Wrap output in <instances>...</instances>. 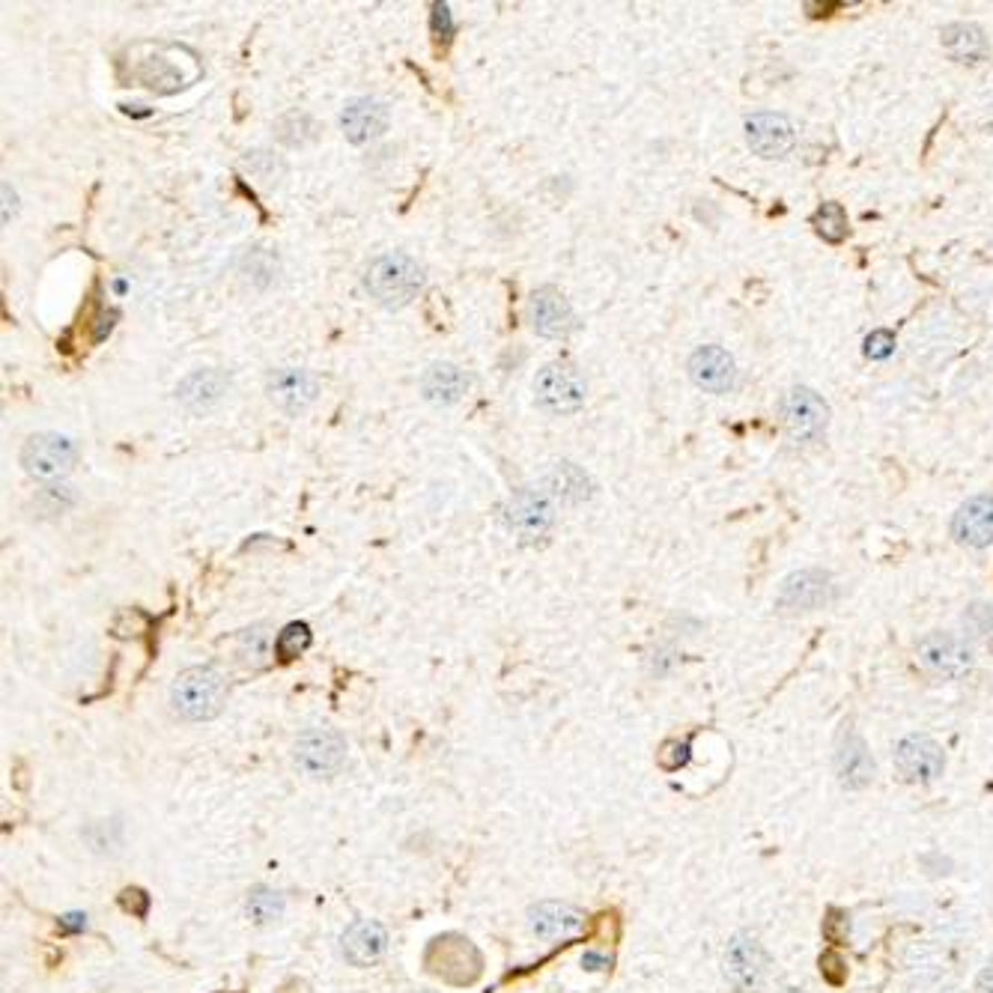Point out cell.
I'll return each mask as SVG.
<instances>
[{
  "label": "cell",
  "mask_w": 993,
  "mask_h": 993,
  "mask_svg": "<svg viewBox=\"0 0 993 993\" xmlns=\"http://www.w3.org/2000/svg\"><path fill=\"white\" fill-rule=\"evenodd\" d=\"M123 67L129 69V78L134 84L144 87L150 93H176L192 87L201 75L197 54L182 45H164V42H144L134 45L125 54Z\"/></svg>",
  "instance_id": "6da1fadb"
},
{
  "label": "cell",
  "mask_w": 993,
  "mask_h": 993,
  "mask_svg": "<svg viewBox=\"0 0 993 993\" xmlns=\"http://www.w3.org/2000/svg\"><path fill=\"white\" fill-rule=\"evenodd\" d=\"M364 287L373 302L394 311V307L409 305L412 298L418 296V290L424 287V268L409 254H397V251L383 254L364 272Z\"/></svg>",
  "instance_id": "7a4b0ae2"
},
{
  "label": "cell",
  "mask_w": 993,
  "mask_h": 993,
  "mask_svg": "<svg viewBox=\"0 0 993 993\" xmlns=\"http://www.w3.org/2000/svg\"><path fill=\"white\" fill-rule=\"evenodd\" d=\"M227 701V680L212 666H194L173 680L171 705L189 722H206L221 713Z\"/></svg>",
  "instance_id": "3957f363"
},
{
  "label": "cell",
  "mask_w": 993,
  "mask_h": 993,
  "mask_svg": "<svg viewBox=\"0 0 993 993\" xmlns=\"http://www.w3.org/2000/svg\"><path fill=\"white\" fill-rule=\"evenodd\" d=\"M424 966L442 982L454 984V987H468L484 975V955L468 936L442 934L433 936L430 945H427Z\"/></svg>",
  "instance_id": "277c9868"
},
{
  "label": "cell",
  "mask_w": 993,
  "mask_h": 993,
  "mask_svg": "<svg viewBox=\"0 0 993 993\" xmlns=\"http://www.w3.org/2000/svg\"><path fill=\"white\" fill-rule=\"evenodd\" d=\"M782 424L793 445H814L830 430V403L809 385H793L782 394Z\"/></svg>",
  "instance_id": "5b68a950"
},
{
  "label": "cell",
  "mask_w": 993,
  "mask_h": 993,
  "mask_svg": "<svg viewBox=\"0 0 993 993\" xmlns=\"http://www.w3.org/2000/svg\"><path fill=\"white\" fill-rule=\"evenodd\" d=\"M537 403L553 415H570L582 409L588 397V379L574 362H553L537 373L535 379Z\"/></svg>",
  "instance_id": "8992f818"
},
{
  "label": "cell",
  "mask_w": 993,
  "mask_h": 993,
  "mask_svg": "<svg viewBox=\"0 0 993 993\" xmlns=\"http://www.w3.org/2000/svg\"><path fill=\"white\" fill-rule=\"evenodd\" d=\"M919 666L936 680H957L970 675L975 666L973 648L966 645V639L961 636H952V632H928L925 639L916 645Z\"/></svg>",
  "instance_id": "52a82bcc"
},
{
  "label": "cell",
  "mask_w": 993,
  "mask_h": 993,
  "mask_svg": "<svg viewBox=\"0 0 993 993\" xmlns=\"http://www.w3.org/2000/svg\"><path fill=\"white\" fill-rule=\"evenodd\" d=\"M553 498L544 489H516L505 505L498 507L501 526L519 540H540L553 528Z\"/></svg>",
  "instance_id": "ba28073f"
},
{
  "label": "cell",
  "mask_w": 993,
  "mask_h": 993,
  "mask_svg": "<svg viewBox=\"0 0 993 993\" xmlns=\"http://www.w3.org/2000/svg\"><path fill=\"white\" fill-rule=\"evenodd\" d=\"M835 597V582L832 576L821 567H805V570H793L782 582L776 594V609L782 615H802V611H814L830 606Z\"/></svg>",
  "instance_id": "9c48e42d"
},
{
  "label": "cell",
  "mask_w": 993,
  "mask_h": 993,
  "mask_svg": "<svg viewBox=\"0 0 993 993\" xmlns=\"http://www.w3.org/2000/svg\"><path fill=\"white\" fill-rule=\"evenodd\" d=\"M75 442L60 436V433H37L21 448V466H24L30 478L39 480H54L60 475H67L69 468L75 466Z\"/></svg>",
  "instance_id": "30bf717a"
},
{
  "label": "cell",
  "mask_w": 993,
  "mask_h": 993,
  "mask_svg": "<svg viewBox=\"0 0 993 993\" xmlns=\"http://www.w3.org/2000/svg\"><path fill=\"white\" fill-rule=\"evenodd\" d=\"M767 952L754 936L737 934L731 936L726 952V975L728 984L737 993H758L767 982Z\"/></svg>",
  "instance_id": "8fae6325"
},
{
  "label": "cell",
  "mask_w": 993,
  "mask_h": 993,
  "mask_svg": "<svg viewBox=\"0 0 993 993\" xmlns=\"http://www.w3.org/2000/svg\"><path fill=\"white\" fill-rule=\"evenodd\" d=\"M895 767L904 782L928 784L940 779L945 770L943 749L931 740V737L910 734L904 737L895 749Z\"/></svg>",
  "instance_id": "7c38bea8"
},
{
  "label": "cell",
  "mask_w": 993,
  "mask_h": 993,
  "mask_svg": "<svg viewBox=\"0 0 993 993\" xmlns=\"http://www.w3.org/2000/svg\"><path fill=\"white\" fill-rule=\"evenodd\" d=\"M346 758V740L332 728H311L298 737L296 761L311 776H332Z\"/></svg>",
  "instance_id": "4fadbf2b"
},
{
  "label": "cell",
  "mask_w": 993,
  "mask_h": 993,
  "mask_svg": "<svg viewBox=\"0 0 993 993\" xmlns=\"http://www.w3.org/2000/svg\"><path fill=\"white\" fill-rule=\"evenodd\" d=\"M797 129L784 114L776 111H758L746 120V144L761 159H782L793 150Z\"/></svg>",
  "instance_id": "5bb4252c"
},
{
  "label": "cell",
  "mask_w": 993,
  "mask_h": 993,
  "mask_svg": "<svg viewBox=\"0 0 993 993\" xmlns=\"http://www.w3.org/2000/svg\"><path fill=\"white\" fill-rule=\"evenodd\" d=\"M531 325H535L537 335L564 341L579 328V320H576L574 307L564 298L561 290L546 284V287L531 293Z\"/></svg>",
  "instance_id": "9a60e30c"
},
{
  "label": "cell",
  "mask_w": 993,
  "mask_h": 993,
  "mask_svg": "<svg viewBox=\"0 0 993 993\" xmlns=\"http://www.w3.org/2000/svg\"><path fill=\"white\" fill-rule=\"evenodd\" d=\"M689 379L707 394H728L737 385V364L734 358L717 344L698 346L696 353L689 355Z\"/></svg>",
  "instance_id": "2e32d148"
},
{
  "label": "cell",
  "mask_w": 993,
  "mask_h": 993,
  "mask_svg": "<svg viewBox=\"0 0 993 993\" xmlns=\"http://www.w3.org/2000/svg\"><path fill=\"white\" fill-rule=\"evenodd\" d=\"M266 394L275 409H281L284 415H298L316 397L314 373L302 371V367H277L268 373Z\"/></svg>",
  "instance_id": "e0dca14e"
},
{
  "label": "cell",
  "mask_w": 993,
  "mask_h": 993,
  "mask_svg": "<svg viewBox=\"0 0 993 993\" xmlns=\"http://www.w3.org/2000/svg\"><path fill=\"white\" fill-rule=\"evenodd\" d=\"M952 537L970 549L993 544V493H979L957 507L952 516Z\"/></svg>",
  "instance_id": "ac0fdd59"
},
{
  "label": "cell",
  "mask_w": 993,
  "mask_h": 993,
  "mask_svg": "<svg viewBox=\"0 0 993 993\" xmlns=\"http://www.w3.org/2000/svg\"><path fill=\"white\" fill-rule=\"evenodd\" d=\"M227 388V373H221L219 367H206V371H194L182 379L176 388V401L189 415H206L224 401Z\"/></svg>",
  "instance_id": "d6986e66"
},
{
  "label": "cell",
  "mask_w": 993,
  "mask_h": 993,
  "mask_svg": "<svg viewBox=\"0 0 993 993\" xmlns=\"http://www.w3.org/2000/svg\"><path fill=\"white\" fill-rule=\"evenodd\" d=\"M835 776H839L841 788H850V791L865 788L871 782V776H874L869 746L853 728H844L839 746H835Z\"/></svg>",
  "instance_id": "ffe728a7"
},
{
  "label": "cell",
  "mask_w": 993,
  "mask_h": 993,
  "mask_svg": "<svg viewBox=\"0 0 993 993\" xmlns=\"http://www.w3.org/2000/svg\"><path fill=\"white\" fill-rule=\"evenodd\" d=\"M940 42H943L945 54L955 60V63L975 67V63H984V60L991 58V39L973 21H952V24H945L943 33H940Z\"/></svg>",
  "instance_id": "44dd1931"
},
{
  "label": "cell",
  "mask_w": 993,
  "mask_h": 993,
  "mask_svg": "<svg viewBox=\"0 0 993 993\" xmlns=\"http://www.w3.org/2000/svg\"><path fill=\"white\" fill-rule=\"evenodd\" d=\"M341 125H344V134L353 144H371L373 138H379L385 132V125H388V108L379 99H353V102H346Z\"/></svg>",
  "instance_id": "7402d4cb"
},
{
  "label": "cell",
  "mask_w": 993,
  "mask_h": 993,
  "mask_svg": "<svg viewBox=\"0 0 993 993\" xmlns=\"http://www.w3.org/2000/svg\"><path fill=\"white\" fill-rule=\"evenodd\" d=\"M341 949H344V957L353 966H371L385 955V949H388V934H385V928L379 925V922L358 919V922H353V925L344 931V936H341Z\"/></svg>",
  "instance_id": "603a6c76"
},
{
  "label": "cell",
  "mask_w": 993,
  "mask_h": 993,
  "mask_svg": "<svg viewBox=\"0 0 993 993\" xmlns=\"http://www.w3.org/2000/svg\"><path fill=\"white\" fill-rule=\"evenodd\" d=\"M585 919L582 913L570 904H561V901H544L531 910V931H535L540 940H570L582 931Z\"/></svg>",
  "instance_id": "cb8c5ba5"
},
{
  "label": "cell",
  "mask_w": 993,
  "mask_h": 993,
  "mask_svg": "<svg viewBox=\"0 0 993 993\" xmlns=\"http://www.w3.org/2000/svg\"><path fill=\"white\" fill-rule=\"evenodd\" d=\"M544 493L561 505H582L594 496V484L576 463H555L544 475Z\"/></svg>",
  "instance_id": "d4e9b609"
},
{
  "label": "cell",
  "mask_w": 993,
  "mask_h": 993,
  "mask_svg": "<svg viewBox=\"0 0 993 993\" xmlns=\"http://www.w3.org/2000/svg\"><path fill=\"white\" fill-rule=\"evenodd\" d=\"M420 392L433 406H450L468 392V376L463 373V367L450 362L430 364L427 373L420 376Z\"/></svg>",
  "instance_id": "484cf974"
},
{
  "label": "cell",
  "mask_w": 993,
  "mask_h": 993,
  "mask_svg": "<svg viewBox=\"0 0 993 993\" xmlns=\"http://www.w3.org/2000/svg\"><path fill=\"white\" fill-rule=\"evenodd\" d=\"M812 227L814 233H818L823 242H830V245H841V242L850 236L848 212H844V206L835 201L821 203V206L812 212Z\"/></svg>",
  "instance_id": "4316f807"
},
{
  "label": "cell",
  "mask_w": 993,
  "mask_h": 993,
  "mask_svg": "<svg viewBox=\"0 0 993 993\" xmlns=\"http://www.w3.org/2000/svg\"><path fill=\"white\" fill-rule=\"evenodd\" d=\"M275 134L281 144L293 146V150L298 146V150H302V146L314 144L316 134H320V125H316L314 116L305 114V111H290V114H284L275 123Z\"/></svg>",
  "instance_id": "83f0119b"
},
{
  "label": "cell",
  "mask_w": 993,
  "mask_h": 993,
  "mask_svg": "<svg viewBox=\"0 0 993 993\" xmlns=\"http://www.w3.org/2000/svg\"><path fill=\"white\" fill-rule=\"evenodd\" d=\"M311 641H314V636H311V627H307L305 621L287 624L284 630L277 632L275 641L277 659H281V662H293V659H298L307 648H311Z\"/></svg>",
  "instance_id": "f1b7e54d"
},
{
  "label": "cell",
  "mask_w": 993,
  "mask_h": 993,
  "mask_svg": "<svg viewBox=\"0 0 993 993\" xmlns=\"http://www.w3.org/2000/svg\"><path fill=\"white\" fill-rule=\"evenodd\" d=\"M245 910H249L251 922L268 925V922H275V919H281V913H284V898L277 895L275 889L257 886L249 892V908Z\"/></svg>",
  "instance_id": "f546056e"
},
{
  "label": "cell",
  "mask_w": 993,
  "mask_h": 993,
  "mask_svg": "<svg viewBox=\"0 0 993 993\" xmlns=\"http://www.w3.org/2000/svg\"><path fill=\"white\" fill-rule=\"evenodd\" d=\"M961 624H964L966 639L991 645L993 641V602H984V600L970 602L964 611V618H961Z\"/></svg>",
  "instance_id": "4dcf8cb0"
},
{
  "label": "cell",
  "mask_w": 993,
  "mask_h": 993,
  "mask_svg": "<svg viewBox=\"0 0 993 993\" xmlns=\"http://www.w3.org/2000/svg\"><path fill=\"white\" fill-rule=\"evenodd\" d=\"M862 353H865V358H871V362H886L889 355L895 353V335H892L889 328H874V332L865 337Z\"/></svg>",
  "instance_id": "1f68e13d"
},
{
  "label": "cell",
  "mask_w": 993,
  "mask_h": 993,
  "mask_svg": "<svg viewBox=\"0 0 993 993\" xmlns=\"http://www.w3.org/2000/svg\"><path fill=\"white\" fill-rule=\"evenodd\" d=\"M821 973L830 984H844V979H848V966H844V961H841L839 952H823Z\"/></svg>",
  "instance_id": "d6a6232c"
},
{
  "label": "cell",
  "mask_w": 993,
  "mask_h": 993,
  "mask_svg": "<svg viewBox=\"0 0 993 993\" xmlns=\"http://www.w3.org/2000/svg\"><path fill=\"white\" fill-rule=\"evenodd\" d=\"M120 904H123L129 913H134V916H146V910H150V895H146L144 889H125L123 895H120Z\"/></svg>",
  "instance_id": "836d02e7"
},
{
  "label": "cell",
  "mask_w": 993,
  "mask_h": 993,
  "mask_svg": "<svg viewBox=\"0 0 993 993\" xmlns=\"http://www.w3.org/2000/svg\"><path fill=\"white\" fill-rule=\"evenodd\" d=\"M433 33L439 39L442 37L450 39V33H454V21H450L448 3H436V7H433Z\"/></svg>",
  "instance_id": "e575fe53"
},
{
  "label": "cell",
  "mask_w": 993,
  "mask_h": 993,
  "mask_svg": "<svg viewBox=\"0 0 993 993\" xmlns=\"http://www.w3.org/2000/svg\"><path fill=\"white\" fill-rule=\"evenodd\" d=\"M114 320H116V311H105V314L99 316V328H97V335H93V341H105V337L111 335V328H114Z\"/></svg>",
  "instance_id": "d590c367"
},
{
  "label": "cell",
  "mask_w": 993,
  "mask_h": 993,
  "mask_svg": "<svg viewBox=\"0 0 993 993\" xmlns=\"http://www.w3.org/2000/svg\"><path fill=\"white\" fill-rule=\"evenodd\" d=\"M60 925H63V931H84L87 916L84 913H69V916L60 919Z\"/></svg>",
  "instance_id": "8d00e7d4"
},
{
  "label": "cell",
  "mask_w": 993,
  "mask_h": 993,
  "mask_svg": "<svg viewBox=\"0 0 993 993\" xmlns=\"http://www.w3.org/2000/svg\"><path fill=\"white\" fill-rule=\"evenodd\" d=\"M975 987H979V993H993V964L984 966L982 975H979V982H975Z\"/></svg>",
  "instance_id": "74e56055"
},
{
  "label": "cell",
  "mask_w": 993,
  "mask_h": 993,
  "mask_svg": "<svg viewBox=\"0 0 993 993\" xmlns=\"http://www.w3.org/2000/svg\"><path fill=\"white\" fill-rule=\"evenodd\" d=\"M3 224H10V206L16 210V192L10 189V182H3Z\"/></svg>",
  "instance_id": "f35d334b"
},
{
  "label": "cell",
  "mask_w": 993,
  "mask_h": 993,
  "mask_svg": "<svg viewBox=\"0 0 993 993\" xmlns=\"http://www.w3.org/2000/svg\"><path fill=\"white\" fill-rule=\"evenodd\" d=\"M839 3H809L805 10L812 12V16H830V10H835Z\"/></svg>",
  "instance_id": "ab89813d"
},
{
  "label": "cell",
  "mask_w": 993,
  "mask_h": 993,
  "mask_svg": "<svg viewBox=\"0 0 993 993\" xmlns=\"http://www.w3.org/2000/svg\"><path fill=\"white\" fill-rule=\"evenodd\" d=\"M782 993H802V991H793V987H791V991H782Z\"/></svg>",
  "instance_id": "60d3db41"
}]
</instances>
